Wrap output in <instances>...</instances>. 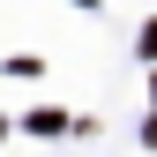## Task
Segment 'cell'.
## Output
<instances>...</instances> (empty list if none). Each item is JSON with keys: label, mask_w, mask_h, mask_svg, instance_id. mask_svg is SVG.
Listing matches in <instances>:
<instances>
[{"label": "cell", "mask_w": 157, "mask_h": 157, "mask_svg": "<svg viewBox=\"0 0 157 157\" xmlns=\"http://www.w3.org/2000/svg\"><path fill=\"white\" fill-rule=\"evenodd\" d=\"M142 52H150V60H157V23H150V30H142Z\"/></svg>", "instance_id": "6da1fadb"}]
</instances>
